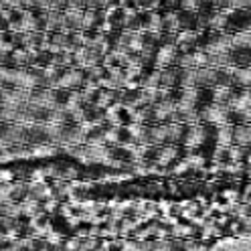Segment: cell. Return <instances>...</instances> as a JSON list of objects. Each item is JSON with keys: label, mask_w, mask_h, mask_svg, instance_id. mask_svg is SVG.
I'll return each mask as SVG.
<instances>
[{"label": "cell", "mask_w": 251, "mask_h": 251, "mask_svg": "<svg viewBox=\"0 0 251 251\" xmlns=\"http://www.w3.org/2000/svg\"><path fill=\"white\" fill-rule=\"evenodd\" d=\"M201 2H211V0H201Z\"/></svg>", "instance_id": "3"}, {"label": "cell", "mask_w": 251, "mask_h": 251, "mask_svg": "<svg viewBox=\"0 0 251 251\" xmlns=\"http://www.w3.org/2000/svg\"><path fill=\"white\" fill-rule=\"evenodd\" d=\"M201 4H202L201 0H180V2H178L180 10H184V12H195V14H199Z\"/></svg>", "instance_id": "2"}, {"label": "cell", "mask_w": 251, "mask_h": 251, "mask_svg": "<svg viewBox=\"0 0 251 251\" xmlns=\"http://www.w3.org/2000/svg\"><path fill=\"white\" fill-rule=\"evenodd\" d=\"M178 19H180V12H175V10H168L166 14H162V30L164 33H178L180 30Z\"/></svg>", "instance_id": "1"}]
</instances>
